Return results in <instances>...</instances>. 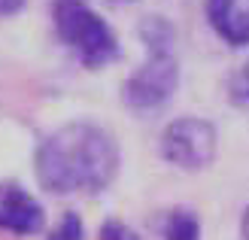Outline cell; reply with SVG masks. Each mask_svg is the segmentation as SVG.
I'll list each match as a JSON object with an SVG mask.
<instances>
[{
	"mask_svg": "<svg viewBox=\"0 0 249 240\" xmlns=\"http://www.w3.org/2000/svg\"><path fill=\"white\" fill-rule=\"evenodd\" d=\"M46 228V210L24 185L0 183V231L16 237H34Z\"/></svg>",
	"mask_w": 249,
	"mask_h": 240,
	"instance_id": "5",
	"label": "cell"
},
{
	"mask_svg": "<svg viewBox=\"0 0 249 240\" xmlns=\"http://www.w3.org/2000/svg\"><path fill=\"white\" fill-rule=\"evenodd\" d=\"M113 3H131V0H113Z\"/></svg>",
	"mask_w": 249,
	"mask_h": 240,
	"instance_id": "13",
	"label": "cell"
},
{
	"mask_svg": "<svg viewBox=\"0 0 249 240\" xmlns=\"http://www.w3.org/2000/svg\"><path fill=\"white\" fill-rule=\"evenodd\" d=\"M82 234H85L82 219L76 216V213H64L61 222L52 228V234H49V240H82Z\"/></svg>",
	"mask_w": 249,
	"mask_h": 240,
	"instance_id": "9",
	"label": "cell"
},
{
	"mask_svg": "<svg viewBox=\"0 0 249 240\" xmlns=\"http://www.w3.org/2000/svg\"><path fill=\"white\" fill-rule=\"evenodd\" d=\"M24 9V0H0V16H16Z\"/></svg>",
	"mask_w": 249,
	"mask_h": 240,
	"instance_id": "11",
	"label": "cell"
},
{
	"mask_svg": "<svg viewBox=\"0 0 249 240\" xmlns=\"http://www.w3.org/2000/svg\"><path fill=\"white\" fill-rule=\"evenodd\" d=\"M140 40L146 46V61L122 85V100L131 110H158L173 97L179 85V61L173 55V28L167 18H143Z\"/></svg>",
	"mask_w": 249,
	"mask_h": 240,
	"instance_id": "2",
	"label": "cell"
},
{
	"mask_svg": "<svg viewBox=\"0 0 249 240\" xmlns=\"http://www.w3.org/2000/svg\"><path fill=\"white\" fill-rule=\"evenodd\" d=\"M34 170L52 195H97L119 173V143L94 122H70L40 140Z\"/></svg>",
	"mask_w": 249,
	"mask_h": 240,
	"instance_id": "1",
	"label": "cell"
},
{
	"mask_svg": "<svg viewBox=\"0 0 249 240\" xmlns=\"http://www.w3.org/2000/svg\"><path fill=\"white\" fill-rule=\"evenodd\" d=\"M213 31L231 46H249V0H207Z\"/></svg>",
	"mask_w": 249,
	"mask_h": 240,
	"instance_id": "6",
	"label": "cell"
},
{
	"mask_svg": "<svg viewBox=\"0 0 249 240\" xmlns=\"http://www.w3.org/2000/svg\"><path fill=\"white\" fill-rule=\"evenodd\" d=\"M243 240H249V207L243 213Z\"/></svg>",
	"mask_w": 249,
	"mask_h": 240,
	"instance_id": "12",
	"label": "cell"
},
{
	"mask_svg": "<svg viewBox=\"0 0 249 240\" xmlns=\"http://www.w3.org/2000/svg\"><path fill=\"white\" fill-rule=\"evenodd\" d=\"M49 16H52L58 40L76 55L82 67L101 70L122 58L116 31L85 0H52L49 3Z\"/></svg>",
	"mask_w": 249,
	"mask_h": 240,
	"instance_id": "3",
	"label": "cell"
},
{
	"mask_svg": "<svg viewBox=\"0 0 249 240\" xmlns=\"http://www.w3.org/2000/svg\"><path fill=\"white\" fill-rule=\"evenodd\" d=\"M101 240H140L124 222H119V219H107L104 225H101V234H97Z\"/></svg>",
	"mask_w": 249,
	"mask_h": 240,
	"instance_id": "10",
	"label": "cell"
},
{
	"mask_svg": "<svg viewBox=\"0 0 249 240\" xmlns=\"http://www.w3.org/2000/svg\"><path fill=\"white\" fill-rule=\"evenodd\" d=\"M164 240H201V222L192 210H173L164 225Z\"/></svg>",
	"mask_w": 249,
	"mask_h": 240,
	"instance_id": "7",
	"label": "cell"
},
{
	"mask_svg": "<svg viewBox=\"0 0 249 240\" xmlns=\"http://www.w3.org/2000/svg\"><path fill=\"white\" fill-rule=\"evenodd\" d=\"M161 155L173 167L204 170L216 158V128L207 119H195V116L170 122L161 134Z\"/></svg>",
	"mask_w": 249,
	"mask_h": 240,
	"instance_id": "4",
	"label": "cell"
},
{
	"mask_svg": "<svg viewBox=\"0 0 249 240\" xmlns=\"http://www.w3.org/2000/svg\"><path fill=\"white\" fill-rule=\"evenodd\" d=\"M228 94H231V100H234L237 107H246V110H249V58L231 73V79H228Z\"/></svg>",
	"mask_w": 249,
	"mask_h": 240,
	"instance_id": "8",
	"label": "cell"
}]
</instances>
